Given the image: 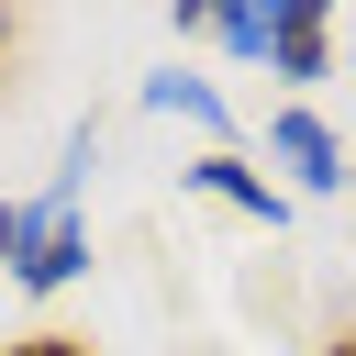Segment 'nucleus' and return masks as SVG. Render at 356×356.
Instances as JSON below:
<instances>
[{
    "mask_svg": "<svg viewBox=\"0 0 356 356\" xmlns=\"http://www.w3.org/2000/svg\"><path fill=\"white\" fill-rule=\"evenodd\" d=\"M267 156H278L312 200H334V189H345V145L323 134V111H278V122H267Z\"/></svg>",
    "mask_w": 356,
    "mask_h": 356,
    "instance_id": "f257e3e1",
    "label": "nucleus"
},
{
    "mask_svg": "<svg viewBox=\"0 0 356 356\" xmlns=\"http://www.w3.org/2000/svg\"><path fill=\"white\" fill-rule=\"evenodd\" d=\"M189 189H211V200H222V211H245V222H267V234H278V222H289V189H278V178H267V167H245V156H234V145H211V156H200V167H189Z\"/></svg>",
    "mask_w": 356,
    "mask_h": 356,
    "instance_id": "f03ea898",
    "label": "nucleus"
},
{
    "mask_svg": "<svg viewBox=\"0 0 356 356\" xmlns=\"http://www.w3.org/2000/svg\"><path fill=\"white\" fill-rule=\"evenodd\" d=\"M267 67L278 78H323L334 67V11L323 0H278L267 11Z\"/></svg>",
    "mask_w": 356,
    "mask_h": 356,
    "instance_id": "7ed1b4c3",
    "label": "nucleus"
},
{
    "mask_svg": "<svg viewBox=\"0 0 356 356\" xmlns=\"http://www.w3.org/2000/svg\"><path fill=\"white\" fill-rule=\"evenodd\" d=\"M145 111H189L200 134H222V122H234V111H222V89H211V78H189V67H156V78H145Z\"/></svg>",
    "mask_w": 356,
    "mask_h": 356,
    "instance_id": "20e7f679",
    "label": "nucleus"
},
{
    "mask_svg": "<svg viewBox=\"0 0 356 356\" xmlns=\"http://www.w3.org/2000/svg\"><path fill=\"white\" fill-rule=\"evenodd\" d=\"M211 44H234V56H267V11H256V0H222V11H211Z\"/></svg>",
    "mask_w": 356,
    "mask_h": 356,
    "instance_id": "39448f33",
    "label": "nucleus"
},
{
    "mask_svg": "<svg viewBox=\"0 0 356 356\" xmlns=\"http://www.w3.org/2000/svg\"><path fill=\"white\" fill-rule=\"evenodd\" d=\"M0 356H100V345H89V334H56V323H44V334H22V345H0Z\"/></svg>",
    "mask_w": 356,
    "mask_h": 356,
    "instance_id": "423d86ee",
    "label": "nucleus"
},
{
    "mask_svg": "<svg viewBox=\"0 0 356 356\" xmlns=\"http://www.w3.org/2000/svg\"><path fill=\"white\" fill-rule=\"evenodd\" d=\"M22 256V200H0V267Z\"/></svg>",
    "mask_w": 356,
    "mask_h": 356,
    "instance_id": "0eeeda50",
    "label": "nucleus"
},
{
    "mask_svg": "<svg viewBox=\"0 0 356 356\" xmlns=\"http://www.w3.org/2000/svg\"><path fill=\"white\" fill-rule=\"evenodd\" d=\"M11 44H22V11H0V56H11Z\"/></svg>",
    "mask_w": 356,
    "mask_h": 356,
    "instance_id": "6e6552de",
    "label": "nucleus"
},
{
    "mask_svg": "<svg viewBox=\"0 0 356 356\" xmlns=\"http://www.w3.org/2000/svg\"><path fill=\"white\" fill-rule=\"evenodd\" d=\"M323 356H356V334H334V345H323Z\"/></svg>",
    "mask_w": 356,
    "mask_h": 356,
    "instance_id": "1a4fd4ad",
    "label": "nucleus"
}]
</instances>
